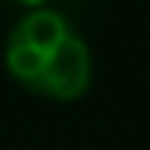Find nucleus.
<instances>
[{
	"label": "nucleus",
	"instance_id": "1",
	"mask_svg": "<svg viewBox=\"0 0 150 150\" xmlns=\"http://www.w3.org/2000/svg\"><path fill=\"white\" fill-rule=\"evenodd\" d=\"M3 71L34 98L74 104L95 80L89 40L55 6L22 12L3 40Z\"/></svg>",
	"mask_w": 150,
	"mask_h": 150
},
{
	"label": "nucleus",
	"instance_id": "2",
	"mask_svg": "<svg viewBox=\"0 0 150 150\" xmlns=\"http://www.w3.org/2000/svg\"><path fill=\"white\" fill-rule=\"evenodd\" d=\"M9 3H16V6H22L25 12H31V9H43V6H49V0H9Z\"/></svg>",
	"mask_w": 150,
	"mask_h": 150
}]
</instances>
